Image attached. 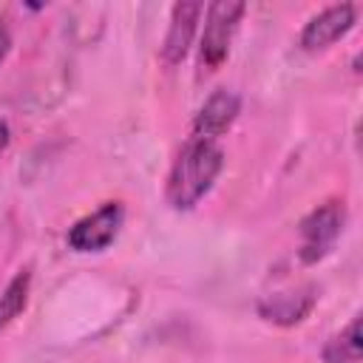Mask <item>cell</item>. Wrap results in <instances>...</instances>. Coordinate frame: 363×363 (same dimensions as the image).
<instances>
[{
    "mask_svg": "<svg viewBox=\"0 0 363 363\" xmlns=\"http://www.w3.org/2000/svg\"><path fill=\"white\" fill-rule=\"evenodd\" d=\"M224 167V150L210 139H190L176 156L167 176V204L173 210H193L216 184Z\"/></svg>",
    "mask_w": 363,
    "mask_h": 363,
    "instance_id": "obj_1",
    "label": "cell"
},
{
    "mask_svg": "<svg viewBox=\"0 0 363 363\" xmlns=\"http://www.w3.org/2000/svg\"><path fill=\"white\" fill-rule=\"evenodd\" d=\"M247 6L233 0H216L204 9V34L199 45V65L204 71L221 68V62L230 54V43L238 31V23L244 17Z\"/></svg>",
    "mask_w": 363,
    "mask_h": 363,
    "instance_id": "obj_2",
    "label": "cell"
},
{
    "mask_svg": "<svg viewBox=\"0 0 363 363\" xmlns=\"http://www.w3.org/2000/svg\"><path fill=\"white\" fill-rule=\"evenodd\" d=\"M346 224V207L343 201H326L320 207H315L303 221H301V261L303 264H315L323 255H329V250L335 247V241L340 238Z\"/></svg>",
    "mask_w": 363,
    "mask_h": 363,
    "instance_id": "obj_3",
    "label": "cell"
},
{
    "mask_svg": "<svg viewBox=\"0 0 363 363\" xmlns=\"http://www.w3.org/2000/svg\"><path fill=\"white\" fill-rule=\"evenodd\" d=\"M125 221V210L119 201H108L99 210H94L91 216L79 218L71 230H68V247L77 252H102L108 250Z\"/></svg>",
    "mask_w": 363,
    "mask_h": 363,
    "instance_id": "obj_4",
    "label": "cell"
},
{
    "mask_svg": "<svg viewBox=\"0 0 363 363\" xmlns=\"http://www.w3.org/2000/svg\"><path fill=\"white\" fill-rule=\"evenodd\" d=\"M357 20V11L352 3H340V6H329L320 14H315L303 31H301V48L303 51H323L332 43H337L340 37H346L352 31Z\"/></svg>",
    "mask_w": 363,
    "mask_h": 363,
    "instance_id": "obj_5",
    "label": "cell"
},
{
    "mask_svg": "<svg viewBox=\"0 0 363 363\" xmlns=\"http://www.w3.org/2000/svg\"><path fill=\"white\" fill-rule=\"evenodd\" d=\"M238 113H241V99H238V94L227 91V88L210 94L207 102L201 105V111H199L196 119H193V133H196V139H210V142H213L216 136H221V133H227V130L233 128V122L238 119Z\"/></svg>",
    "mask_w": 363,
    "mask_h": 363,
    "instance_id": "obj_6",
    "label": "cell"
},
{
    "mask_svg": "<svg viewBox=\"0 0 363 363\" xmlns=\"http://www.w3.org/2000/svg\"><path fill=\"white\" fill-rule=\"evenodd\" d=\"M201 11H204L201 3H176L173 6L170 26H167V34H164V43H162V57H164L167 65H176L187 57L190 43H193L196 28H199Z\"/></svg>",
    "mask_w": 363,
    "mask_h": 363,
    "instance_id": "obj_7",
    "label": "cell"
},
{
    "mask_svg": "<svg viewBox=\"0 0 363 363\" xmlns=\"http://www.w3.org/2000/svg\"><path fill=\"white\" fill-rule=\"evenodd\" d=\"M312 306H315V289L312 286H298V289L267 295L258 303V315L269 323L292 326V323H301L312 312Z\"/></svg>",
    "mask_w": 363,
    "mask_h": 363,
    "instance_id": "obj_8",
    "label": "cell"
},
{
    "mask_svg": "<svg viewBox=\"0 0 363 363\" xmlns=\"http://www.w3.org/2000/svg\"><path fill=\"white\" fill-rule=\"evenodd\" d=\"M363 340H360V318H352L343 332L329 337L323 346V363H360Z\"/></svg>",
    "mask_w": 363,
    "mask_h": 363,
    "instance_id": "obj_9",
    "label": "cell"
},
{
    "mask_svg": "<svg viewBox=\"0 0 363 363\" xmlns=\"http://www.w3.org/2000/svg\"><path fill=\"white\" fill-rule=\"evenodd\" d=\"M28 289H31V272H28V269H20V272L9 281V286L3 289V295H0V329L9 326V323L26 309V303H28Z\"/></svg>",
    "mask_w": 363,
    "mask_h": 363,
    "instance_id": "obj_10",
    "label": "cell"
},
{
    "mask_svg": "<svg viewBox=\"0 0 363 363\" xmlns=\"http://www.w3.org/2000/svg\"><path fill=\"white\" fill-rule=\"evenodd\" d=\"M9 51H11V34H9V28L0 23V65H3V60L9 57Z\"/></svg>",
    "mask_w": 363,
    "mask_h": 363,
    "instance_id": "obj_11",
    "label": "cell"
},
{
    "mask_svg": "<svg viewBox=\"0 0 363 363\" xmlns=\"http://www.w3.org/2000/svg\"><path fill=\"white\" fill-rule=\"evenodd\" d=\"M9 142H11V130H9V125L0 119V153L9 147Z\"/></svg>",
    "mask_w": 363,
    "mask_h": 363,
    "instance_id": "obj_12",
    "label": "cell"
}]
</instances>
